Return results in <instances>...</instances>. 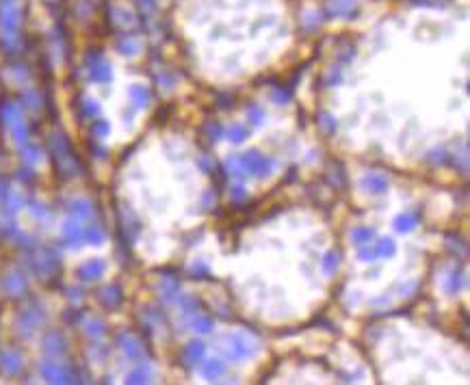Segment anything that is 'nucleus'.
I'll list each match as a JSON object with an SVG mask.
<instances>
[{"instance_id": "dca6fc26", "label": "nucleus", "mask_w": 470, "mask_h": 385, "mask_svg": "<svg viewBox=\"0 0 470 385\" xmlns=\"http://www.w3.org/2000/svg\"><path fill=\"white\" fill-rule=\"evenodd\" d=\"M321 119H323V122H321V126L325 128L327 132H334V130H336V122H334V119H331L329 115H323Z\"/></svg>"}, {"instance_id": "20e7f679", "label": "nucleus", "mask_w": 470, "mask_h": 385, "mask_svg": "<svg viewBox=\"0 0 470 385\" xmlns=\"http://www.w3.org/2000/svg\"><path fill=\"white\" fill-rule=\"evenodd\" d=\"M355 0H329V13L331 15H353Z\"/></svg>"}, {"instance_id": "f3484780", "label": "nucleus", "mask_w": 470, "mask_h": 385, "mask_svg": "<svg viewBox=\"0 0 470 385\" xmlns=\"http://www.w3.org/2000/svg\"><path fill=\"white\" fill-rule=\"evenodd\" d=\"M449 292H455L457 290V288H459V275H457V273H453V275H451V279H449Z\"/></svg>"}, {"instance_id": "9d476101", "label": "nucleus", "mask_w": 470, "mask_h": 385, "mask_svg": "<svg viewBox=\"0 0 470 385\" xmlns=\"http://www.w3.org/2000/svg\"><path fill=\"white\" fill-rule=\"evenodd\" d=\"M228 136H230V141L234 143H241V141H245L247 136H249V130L245 126H239V124H234L230 130H228Z\"/></svg>"}, {"instance_id": "ddd939ff", "label": "nucleus", "mask_w": 470, "mask_h": 385, "mask_svg": "<svg viewBox=\"0 0 470 385\" xmlns=\"http://www.w3.org/2000/svg\"><path fill=\"white\" fill-rule=\"evenodd\" d=\"M271 98H273V102L284 104V102H288V100H290V91H288V89L284 91V87H278V89H273Z\"/></svg>"}, {"instance_id": "6ab92c4d", "label": "nucleus", "mask_w": 470, "mask_h": 385, "mask_svg": "<svg viewBox=\"0 0 470 385\" xmlns=\"http://www.w3.org/2000/svg\"><path fill=\"white\" fill-rule=\"evenodd\" d=\"M232 197L237 199V202L245 199V188H243V186H237V188H234V192H232Z\"/></svg>"}, {"instance_id": "7ed1b4c3", "label": "nucleus", "mask_w": 470, "mask_h": 385, "mask_svg": "<svg viewBox=\"0 0 470 385\" xmlns=\"http://www.w3.org/2000/svg\"><path fill=\"white\" fill-rule=\"evenodd\" d=\"M364 188H368L371 192H377V195H382V192L388 190V178L382 173H371L364 178Z\"/></svg>"}, {"instance_id": "f03ea898", "label": "nucleus", "mask_w": 470, "mask_h": 385, "mask_svg": "<svg viewBox=\"0 0 470 385\" xmlns=\"http://www.w3.org/2000/svg\"><path fill=\"white\" fill-rule=\"evenodd\" d=\"M225 351H228L230 359H245L254 353V344L245 335H232V338H228V349Z\"/></svg>"}, {"instance_id": "a211bd4d", "label": "nucleus", "mask_w": 470, "mask_h": 385, "mask_svg": "<svg viewBox=\"0 0 470 385\" xmlns=\"http://www.w3.org/2000/svg\"><path fill=\"white\" fill-rule=\"evenodd\" d=\"M193 273H195V275H199V273L208 275V266H206V264H202V262H197V264H193Z\"/></svg>"}, {"instance_id": "39448f33", "label": "nucleus", "mask_w": 470, "mask_h": 385, "mask_svg": "<svg viewBox=\"0 0 470 385\" xmlns=\"http://www.w3.org/2000/svg\"><path fill=\"white\" fill-rule=\"evenodd\" d=\"M394 225L399 232H412L416 225H418V216L412 214V212H405V214H399L394 219Z\"/></svg>"}, {"instance_id": "1a4fd4ad", "label": "nucleus", "mask_w": 470, "mask_h": 385, "mask_svg": "<svg viewBox=\"0 0 470 385\" xmlns=\"http://www.w3.org/2000/svg\"><path fill=\"white\" fill-rule=\"evenodd\" d=\"M225 372V366L221 364V362H208V364H204V374H206V379H210V381H215V379H219Z\"/></svg>"}, {"instance_id": "f8f14e48", "label": "nucleus", "mask_w": 470, "mask_h": 385, "mask_svg": "<svg viewBox=\"0 0 470 385\" xmlns=\"http://www.w3.org/2000/svg\"><path fill=\"white\" fill-rule=\"evenodd\" d=\"M193 327H195V331L208 333L210 329H213V318H208V316H197L195 320H193Z\"/></svg>"}, {"instance_id": "2eb2a0df", "label": "nucleus", "mask_w": 470, "mask_h": 385, "mask_svg": "<svg viewBox=\"0 0 470 385\" xmlns=\"http://www.w3.org/2000/svg\"><path fill=\"white\" fill-rule=\"evenodd\" d=\"M219 134H221V126H219V124H210L208 126V139L210 141H217Z\"/></svg>"}, {"instance_id": "423d86ee", "label": "nucleus", "mask_w": 470, "mask_h": 385, "mask_svg": "<svg viewBox=\"0 0 470 385\" xmlns=\"http://www.w3.org/2000/svg\"><path fill=\"white\" fill-rule=\"evenodd\" d=\"M184 357L189 359L191 364H197L199 359L204 357V344L197 342V340H195V342H191L189 346H186V351H184Z\"/></svg>"}, {"instance_id": "9b49d317", "label": "nucleus", "mask_w": 470, "mask_h": 385, "mask_svg": "<svg viewBox=\"0 0 470 385\" xmlns=\"http://www.w3.org/2000/svg\"><path fill=\"white\" fill-rule=\"evenodd\" d=\"M336 268H338V253L336 251H329L325 255V260H323V271L331 275V273H336Z\"/></svg>"}, {"instance_id": "6e6552de", "label": "nucleus", "mask_w": 470, "mask_h": 385, "mask_svg": "<svg viewBox=\"0 0 470 385\" xmlns=\"http://www.w3.org/2000/svg\"><path fill=\"white\" fill-rule=\"evenodd\" d=\"M373 251H375V258H388V255H394V243L390 238L379 240V243L373 245Z\"/></svg>"}, {"instance_id": "4468645a", "label": "nucleus", "mask_w": 470, "mask_h": 385, "mask_svg": "<svg viewBox=\"0 0 470 385\" xmlns=\"http://www.w3.org/2000/svg\"><path fill=\"white\" fill-rule=\"evenodd\" d=\"M247 115H249V122L252 124H262V119H264V113H262V108H258V106H249L247 110Z\"/></svg>"}, {"instance_id": "f257e3e1", "label": "nucleus", "mask_w": 470, "mask_h": 385, "mask_svg": "<svg viewBox=\"0 0 470 385\" xmlns=\"http://www.w3.org/2000/svg\"><path fill=\"white\" fill-rule=\"evenodd\" d=\"M241 167L247 175H256V178H264V175L271 173V160H266L264 156H260L258 151H247V154L241 156Z\"/></svg>"}, {"instance_id": "0eeeda50", "label": "nucleus", "mask_w": 470, "mask_h": 385, "mask_svg": "<svg viewBox=\"0 0 470 385\" xmlns=\"http://www.w3.org/2000/svg\"><path fill=\"white\" fill-rule=\"evenodd\" d=\"M373 238H375V232L368 229V227H355L351 232V240L355 245H368Z\"/></svg>"}]
</instances>
